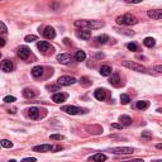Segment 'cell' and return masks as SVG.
<instances>
[{
  "label": "cell",
  "instance_id": "8d00e7d4",
  "mask_svg": "<svg viewBox=\"0 0 162 162\" xmlns=\"http://www.w3.org/2000/svg\"><path fill=\"white\" fill-rule=\"evenodd\" d=\"M15 100L17 99L14 96H5V98H4V101H5V103H14Z\"/></svg>",
  "mask_w": 162,
  "mask_h": 162
},
{
  "label": "cell",
  "instance_id": "484cf974",
  "mask_svg": "<svg viewBox=\"0 0 162 162\" xmlns=\"http://www.w3.org/2000/svg\"><path fill=\"white\" fill-rule=\"evenodd\" d=\"M143 45L146 47H148V48H152V47H155L156 41H155V38H152V37H147V38H144Z\"/></svg>",
  "mask_w": 162,
  "mask_h": 162
},
{
  "label": "cell",
  "instance_id": "e0dca14e",
  "mask_svg": "<svg viewBox=\"0 0 162 162\" xmlns=\"http://www.w3.org/2000/svg\"><path fill=\"white\" fill-rule=\"evenodd\" d=\"M90 161H93V162H104V161H107L108 160V157L104 155V153H95L94 156H91L89 158Z\"/></svg>",
  "mask_w": 162,
  "mask_h": 162
},
{
  "label": "cell",
  "instance_id": "ee69618b",
  "mask_svg": "<svg viewBox=\"0 0 162 162\" xmlns=\"http://www.w3.org/2000/svg\"><path fill=\"white\" fill-rule=\"evenodd\" d=\"M63 41H65V43H66V45H69V43H70V42H69V39H67V38H65V39H63Z\"/></svg>",
  "mask_w": 162,
  "mask_h": 162
},
{
  "label": "cell",
  "instance_id": "9c48e42d",
  "mask_svg": "<svg viewBox=\"0 0 162 162\" xmlns=\"http://www.w3.org/2000/svg\"><path fill=\"white\" fill-rule=\"evenodd\" d=\"M13 62L9 60H4L1 63H0V70L4 71V72H10V71H13Z\"/></svg>",
  "mask_w": 162,
  "mask_h": 162
},
{
  "label": "cell",
  "instance_id": "7402d4cb",
  "mask_svg": "<svg viewBox=\"0 0 162 162\" xmlns=\"http://www.w3.org/2000/svg\"><path fill=\"white\" fill-rule=\"evenodd\" d=\"M112 67L110 66H108V65H104V66H101V67H100V75L101 76H110L112 75Z\"/></svg>",
  "mask_w": 162,
  "mask_h": 162
},
{
  "label": "cell",
  "instance_id": "e575fe53",
  "mask_svg": "<svg viewBox=\"0 0 162 162\" xmlns=\"http://www.w3.org/2000/svg\"><path fill=\"white\" fill-rule=\"evenodd\" d=\"M47 90H51V91H60V85H51V86H47Z\"/></svg>",
  "mask_w": 162,
  "mask_h": 162
},
{
  "label": "cell",
  "instance_id": "3957f363",
  "mask_svg": "<svg viewBox=\"0 0 162 162\" xmlns=\"http://www.w3.org/2000/svg\"><path fill=\"white\" fill-rule=\"evenodd\" d=\"M122 65L124 66V67L132 70V71H137V72H147V69L143 65H141L138 62H133V61H123Z\"/></svg>",
  "mask_w": 162,
  "mask_h": 162
},
{
  "label": "cell",
  "instance_id": "5bb4252c",
  "mask_svg": "<svg viewBox=\"0 0 162 162\" xmlns=\"http://www.w3.org/2000/svg\"><path fill=\"white\" fill-rule=\"evenodd\" d=\"M76 36L79 38H81V39L88 41L91 38V32L88 31V29H80V31H76Z\"/></svg>",
  "mask_w": 162,
  "mask_h": 162
},
{
  "label": "cell",
  "instance_id": "d6a6232c",
  "mask_svg": "<svg viewBox=\"0 0 162 162\" xmlns=\"http://www.w3.org/2000/svg\"><path fill=\"white\" fill-rule=\"evenodd\" d=\"M50 138L52 141H62V139H65V137L62 134H51Z\"/></svg>",
  "mask_w": 162,
  "mask_h": 162
},
{
  "label": "cell",
  "instance_id": "4fadbf2b",
  "mask_svg": "<svg viewBox=\"0 0 162 162\" xmlns=\"http://www.w3.org/2000/svg\"><path fill=\"white\" fill-rule=\"evenodd\" d=\"M95 99H98L99 101H104L107 98V90L105 89H96L94 93Z\"/></svg>",
  "mask_w": 162,
  "mask_h": 162
},
{
  "label": "cell",
  "instance_id": "83f0119b",
  "mask_svg": "<svg viewBox=\"0 0 162 162\" xmlns=\"http://www.w3.org/2000/svg\"><path fill=\"white\" fill-rule=\"evenodd\" d=\"M80 84L82 85L84 88H89L90 85H91V80H90L88 76H82V77L80 79Z\"/></svg>",
  "mask_w": 162,
  "mask_h": 162
},
{
  "label": "cell",
  "instance_id": "7c38bea8",
  "mask_svg": "<svg viewBox=\"0 0 162 162\" xmlns=\"http://www.w3.org/2000/svg\"><path fill=\"white\" fill-rule=\"evenodd\" d=\"M29 55H31V51H29V48H28V47H26V46H22L18 50V56L20 57L22 60H27L28 57H29Z\"/></svg>",
  "mask_w": 162,
  "mask_h": 162
},
{
  "label": "cell",
  "instance_id": "ffe728a7",
  "mask_svg": "<svg viewBox=\"0 0 162 162\" xmlns=\"http://www.w3.org/2000/svg\"><path fill=\"white\" fill-rule=\"evenodd\" d=\"M45 72V69L42 66H36V67L32 69V76L33 77H41Z\"/></svg>",
  "mask_w": 162,
  "mask_h": 162
},
{
  "label": "cell",
  "instance_id": "7a4b0ae2",
  "mask_svg": "<svg viewBox=\"0 0 162 162\" xmlns=\"http://www.w3.org/2000/svg\"><path fill=\"white\" fill-rule=\"evenodd\" d=\"M117 23L122 26H133L138 23V19L134 15H132V14H124V15H120L117 18Z\"/></svg>",
  "mask_w": 162,
  "mask_h": 162
},
{
  "label": "cell",
  "instance_id": "2e32d148",
  "mask_svg": "<svg viewBox=\"0 0 162 162\" xmlns=\"http://www.w3.org/2000/svg\"><path fill=\"white\" fill-rule=\"evenodd\" d=\"M109 82H110V85H113V86H120L122 85V80H120V76H119V74H113L110 76V79H109Z\"/></svg>",
  "mask_w": 162,
  "mask_h": 162
},
{
  "label": "cell",
  "instance_id": "52a82bcc",
  "mask_svg": "<svg viewBox=\"0 0 162 162\" xmlns=\"http://www.w3.org/2000/svg\"><path fill=\"white\" fill-rule=\"evenodd\" d=\"M76 82V79L72 77V76H61V77L57 80V84L60 86H69V85H72Z\"/></svg>",
  "mask_w": 162,
  "mask_h": 162
},
{
  "label": "cell",
  "instance_id": "1f68e13d",
  "mask_svg": "<svg viewBox=\"0 0 162 162\" xmlns=\"http://www.w3.org/2000/svg\"><path fill=\"white\" fill-rule=\"evenodd\" d=\"M115 31L119 32V33H123V34H126V36H133V34H134V32L129 31V29H118V28H117Z\"/></svg>",
  "mask_w": 162,
  "mask_h": 162
},
{
  "label": "cell",
  "instance_id": "f35d334b",
  "mask_svg": "<svg viewBox=\"0 0 162 162\" xmlns=\"http://www.w3.org/2000/svg\"><path fill=\"white\" fill-rule=\"evenodd\" d=\"M153 70L156 71V72H158V74H162V65H156Z\"/></svg>",
  "mask_w": 162,
  "mask_h": 162
},
{
  "label": "cell",
  "instance_id": "ac0fdd59",
  "mask_svg": "<svg viewBox=\"0 0 162 162\" xmlns=\"http://www.w3.org/2000/svg\"><path fill=\"white\" fill-rule=\"evenodd\" d=\"M37 47H38V50H39V51H42V52H45V53H46L47 51H50L51 45L47 41H41V42H38Z\"/></svg>",
  "mask_w": 162,
  "mask_h": 162
},
{
  "label": "cell",
  "instance_id": "7dc6e473",
  "mask_svg": "<svg viewBox=\"0 0 162 162\" xmlns=\"http://www.w3.org/2000/svg\"><path fill=\"white\" fill-rule=\"evenodd\" d=\"M153 162H162V160H157V161H153Z\"/></svg>",
  "mask_w": 162,
  "mask_h": 162
},
{
  "label": "cell",
  "instance_id": "8992f818",
  "mask_svg": "<svg viewBox=\"0 0 162 162\" xmlns=\"http://www.w3.org/2000/svg\"><path fill=\"white\" fill-rule=\"evenodd\" d=\"M109 152L114 155H132L134 153V148H132V147H114V148L109 150Z\"/></svg>",
  "mask_w": 162,
  "mask_h": 162
},
{
  "label": "cell",
  "instance_id": "ba28073f",
  "mask_svg": "<svg viewBox=\"0 0 162 162\" xmlns=\"http://www.w3.org/2000/svg\"><path fill=\"white\" fill-rule=\"evenodd\" d=\"M57 61L62 65H70L72 62V57H71V55H69V53H61V55L57 56Z\"/></svg>",
  "mask_w": 162,
  "mask_h": 162
},
{
  "label": "cell",
  "instance_id": "d590c367",
  "mask_svg": "<svg viewBox=\"0 0 162 162\" xmlns=\"http://www.w3.org/2000/svg\"><path fill=\"white\" fill-rule=\"evenodd\" d=\"M7 26L4 24L3 22H0V34H3V33H7Z\"/></svg>",
  "mask_w": 162,
  "mask_h": 162
},
{
  "label": "cell",
  "instance_id": "cb8c5ba5",
  "mask_svg": "<svg viewBox=\"0 0 162 162\" xmlns=\"http://www.w3.org/2000/svg\"><path fill=\"white\" fill-rule=\"evenodd\" d=\"M108 41H109V36H107V34H101V36H98L95 38V42H96L98 45H105Z\"/></svg>",
  "mask_w": 162,
  "mask_h": 162
},
{
  "label": "cell",
  "instance_id": "d4e9b609",
  "mask_svg": "<svg viewBox=\"0 0 162 162\" xmlns=\"http://www.w3.org/2000/svg\"><path fill=\"white\" fill-rule=\"evenodd\" d=\"M136 107H137V109H139V110H144V109L150 107V103L146 101V100H139V101L136 103Z\"/></svg>",
  "mask_w": 162,
  "mask_h": 162
},
{
  "label": "cell",
  "instance_id": "c3c4849f",
  "mask_svg": "<svg viewBox=\"0 0 162 162\" xmlns=\"http://www.w3.org/2000/svg\"><path fill=\"white\" fill-rule=\"evenodd\" d=\"M0 57H1V55H0Z\"/></svg>",
  "mask_w": 162,
  "mask_h": 162
},
{
  "label": "cell",
  "instance_id": "4316f807",
  "mask_svg": "<svg viewBox=\"0 0 162 162\" xmlns=\"http://www.w3.org/2000/svg\"><path fill=\"white\" fill-rule=\"evenodd\" d=\"M85 58H86V53H85L84 51H77L75 53V60L79 61V62H81V61H84Z\"/></svg>",
  "mask_w": 162,
  "mask_h": 162
},
{
  "label": "cell",
  "instance_id": "f1b7e54d",
  "mask_svg": "<svg viewBox=\"0 0 162 162\" xmlns=\"http://www.w3.org/2000/svg\"><path fill=\"white\" fill-rule=\"evenodd\" d=\"M0 144H1L4 148H12L13 147V143L10 141H8V139H3V141H0Z\"/></svg>",
  "mask_w": 162,
  "mask_h": 162
},
{
  "label": "cell",
  "instance_id": "ab89813d",
  "mask_svg": "<svg viewBox=\"0 0 162 162\" xmlns=\"http://www.w3.org/2000/svg\"><path fill=\"white\" fill-rule=\"evenodd\" d=\"M142 138H152V134L150 132H143L142 133Z\"/></svg>",
  "mask_w": 162,
  "mask_h": 162
},
{
  "label": "cell",
  "instance_id": "f6af8a7d",
  "mask_svg": "<svg viewBox=\"0 0 162 162\" xmlns=\"http://www.w3.org/2000/svg\"><path fill=\"white\" fill-rule=\"evenodd\" d=\"M156 147H157V148H158V150H162V144H157Z\"/></svg>",
  "mask_w": 162,
  "mask_h": 162
},
{
  "label": "cell",
  "instance_id": "4dcf8cb0",
  "mask_svg": "<svg viewBox=\"0 0 162 162\" xmlns=\"http://www.w3.org/2000/svg\"><path fill=\"white\" fill-rule=\"evenodd\" d=\"M37 39H38L37 36H33V34H28V36H26V38H24V41L28 42V43H31V42H34V41H37Z\"/></svg>",
  "mask_w": 162,
  "mask_h": 162
},
{
  "label": "cell",
  "instance_id": "60d3db41",
  "mask_svg": "<svg viewBox=\"0 0 162 162\" xmlns=\"http://www.w3.org/2000/svg\"><path fill=\"white\" fill-rule=\"evenodd\" d=\"M122 124H118V123H114V124H112V128H114V129H122Z\"/></svg>",
  "mask_w": 162,
  "mask_h": 162
},
{
  "label": "cell",
  "instance_id": "7bdbcfd3",
  "mask_svg": "<svg viewBox=\"0 0 162 162\" xmlns=\"http://www.w3.org/2000/svg\"><path fill=\"white\" fill-rule=\"evenodd\" d=\"M5 46V39L4 38H0V47H4Z\"/></svg>",
  "mask_w": 162,
  "mask_h": 162
},
{
  "label": "cell",
  "instance_id": "d6986e66",
  "mask_svg": "<svg viewBox=\"0 0 162 162\" xmlns=\"http://www.w3.org/2000/svg\"><path fill=\"white\" fill-rule=\"evenodd\" d=\"M119 122L123 127H129L132 124V118L129 115H120L119 117Z\"/></svg>",
  "mask_w": 162,
  "mask_h": 162
},
{
  "label": "cell",
  "instance_id": "836d02e7",
  "mask_svg": "<svg viewBox=\"0 0 162 162\" xmlns=\"http://www.w3.org/2000/svg\"><path fill=\"white\" fill-rule=\"evenodd\" d=\"M127 48L129 50V51L136 52V51H138V46H137L136 43H128V45H127Z\"/></svg>",
  "mask_w": 162,
  "mask_h": 162
},
{
  "label": "cell",
  "instance_id": "b9f144b4",
  "mask_svg": "<svg viewBox=\"0 0 162 162\" xmlns=\"http://www.w3.org/2000/svg\"><path fill=\"white\" fill-rule=\"evenodd\" d=\"M123 162H144L143 160L141 158H134V160H129V161H123Z\"/></svg>",
  "mask_w": 162,
  "mask_h": 162
},
{
  "label": "cell",
  "instance_id": "44dd1931",
  "mask_svg": "<svg viewBox=\"0 0 162 162\" xmlns=\"http://www.w3.org/2000/svg\"><path fill=\"white\" fill-rule=\"evenodd\" d=\"M28 115H29L31 119H34V120H36V119L39 118V109L36 108V107L31 108L29 110H28Z\"/></svg>",
  "mask_w": 162,
  "mask_h": 162
},
{
  "label": "cell",
  "instance_id": "603a6c76",
  "mask_svg": "<svg viewBox=\"0 0 162 162\" xmlns=\"http://www.w3.org/2000/svg\"><path fill=\"white\" fill-rule=\"evenodd\" d=\"M37 95V93L34 91V90H32V89H24L23 90V96L27 98V99H31V98H34Z\"/></svg>",
  "mask_w": 162,
  "mask_h": 162
},
{
  "label": "cell",
  "instance_id": "5b68a950",
  "mask_svg": "<svg viewBox=\"0 0 162 162\" xmlns=\"http://www.w3.org/2000/svg\"><path fill=\"white\" fill-rule=\"evenodd\" d=\"M61 110L71 114V115H76V114H81V113H88V109H82V108H77V107H74V105H65L61 108Z\"/></svg>",
  "mask_w": 162,
  "mask_h": 162
},
{
  "label": "cell",
  "instance_id": "277c9868",
  "mask_svg": "<svg viewBox=\"0 0 162 162\" xmlns=\"http://www.w3.org/2000/svg\"><path fill=\"white\" fill-rule=\"evenodd\" d=\"M63 150L61 146H51V144H41V146H34L33 151L34 152H56Z\"/></svg>",
  "mask_w": 162,
  "mask_h": 162
},
{
  "label": "cell",
  "instance_id": "30bf717a",
  "mask_svg": "<svg viewBox=\"0 0 162 162\" xmlns=\"http://www.w3.org/2000/svg\"><path fill=\"white\" fill-rule=\"evenodd\" d=\"M42 34H43V37L47 38V39H53L56 37V32L52 27H46L43 29V32H42Z\"/></svg>",
  "mask_w": 162,
  "mask_h": 162
},
{
  "label": "cell",
  "instance_id": "6da1fadb",
  "mask_svg": "<svg viewBox=\"0 0 162 162\" xmlns=\"http://www.w3.org/2000/svg\"><path fill=\"white\" fill-rule=\"evenodd\" d=\"M105 26V23L101 20H76L75 27H81V29H98Z\"/></svg>",
  "mask_w": 162,
  "mask_h": 162
},
{
  "label": "cell",
  "instance_id": "9a60e30c",
  "mask_svg": "<svg viewBox=\"0 0 162 162\" xmlns=\"http://www.w3.org/2000/svg\"><path fill=\"white\" fill-rule=\"evenodd\" d=\"M147 15L152 19H162V9H152L147 12Z\"/></svg>",
  "mask_w": 162,
  "mask_h": 162
},
{
  "label": "cell",
  "instance_id": "74e56055",
  "mask_svg": "<svg viewBox=\"0 0 162 162\" xmlns=\"http://www.w3.org/2000/svg\"><path fill=\"white\" fill-rule=\"evenodd\" d=\"M20 162H37V158H34V157H28V158L22 160Z\"/></svg>",
  "mask_w": 162,
  "mask_h": 162
},
{
  "label": "cell",
  "instance_id": "f546056e",
  "mask_svg": "<svg viewBox=\"0 0 162 162\" xmlns=\"http://www.w3.org/2000/svg\"><path fill=\"white\" fill-rule=\"evenodd\" d=\"M131 101V99H129V96H128L127 94H122L120 95V103L122 104H128Z\"/></svg>",
  "mask_w": 162,
  "mask_h": 162
},
{
  "label": "cell",
  "instance_id": "8fae6325",
  "mask_svg": "<svg viewBox=\"0 0 162 162\" xmlns=\"http://www.w3.org/2000/svg\"><path fill=\"white\" fill-rule=\"evenodd\" d=\"M67 98H69L67 94H65V93H57V94H55L53 96H52V100H53L55 103H57V104H61V103L66 101V99H67Z\"/></svg>",
  "mask_w": 162,
  "mask_h": 162
},
{
  "label": "cell",
  "instance_id": "bcb514c9",
  "mask_svg": "<svg viewBox=\"0 0 162 162\" xmlns=\"http://www.w3.org/2000/svg\"><path fill=\"white\" fill-rule=\"evenodd\" d=\"M8 162H17L15 160H10V161H8Z\"/></svg>",
  "mask_w": 162,
  "mask_h": 162
}]
</instances>
